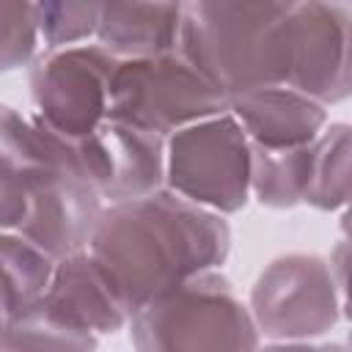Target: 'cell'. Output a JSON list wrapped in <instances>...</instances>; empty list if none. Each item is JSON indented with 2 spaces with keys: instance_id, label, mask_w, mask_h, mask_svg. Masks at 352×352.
<instances>
[{
  "instance_id": "d6986e66",
  "label": "cell",
  "mask_w": 352,
  "mask_h": 352,
  "mask_svg": "<svg viewBox=\"0 0 352 352\" xmlns=\"http://www.w3.org/2000/svg\"><path fill=\"white\" fill-rule=\"evenodd\" d=\"M99 6L102 3H85V0L33 3L38 38H44L50 50L74 47V41H82L96 33Z\"/></svg>"
},
{
  "instance_id": "ac0fdd59",
  "label": "cell",
  "mask_w": 352,
  "mask_h": 352,
  "mask_svg": "<svg viewBox=\"0 0 352 352\" xmlns=\"http://www.w3.org/2000/svg\"><path fill=\"white\" fill-rule=\"evenodd\" d=\"M349 201V124H330L314 140V168L302 204L333 212Z\"/></svg>"
},
{
  "instance_id": "ba28073f",
  "label": "cell",
  "mask_w": 352,
  "mask_h": 352,
  "mask_svg": "<svg viewBox=\"0 0 352 352\" xmlns=\"http://www.w3.org/2000/svg\"><path fill=\"white\" fill-rule=\"evenodd\" d=\"M118 66L102 44L50 50L30 69L36 118L66 140L88 138L107 116L110 77Z\"/></svg>"
},
{
  "instance_id": "4fadbf2b",
  "label": "cell",
  "mask_w": 352,
  "mask_h": 352,
  "mask_svg": "<svg viewBox=\"0 0 352 352\" xmlns=\"http://www.w3.org/2000/svg\"><path fill=\"white\" fill-rule=\"evenodd\" d=\"M182 3H102L96 38L118 60L176 52Z\"/></svg>"
},
{
  "instance_id": "2e32d148",
  "label": "cell",
  "mask_w": 352,
  "mask_h": 352,
  "mask_svg": "<svg viewBox=\"0 0 352 352\" xmlns=\"http://www.w3.org/2000/svg\"><path fill=\"white\" fill-rule=\"evenodd\" d=\"M33 143V118L0 104V231H16L28 212L25 162Z\"/></svg>"
},
{
  "instance_id": "7402d4cb",
  "label": "cell",
  "mask_w": 352,
  "mask_h": 352,
  "mask_svg": "<svg viewBox=\"0 0 352 352\" xmlns=\"http://www.w3.org/2000/svg\"><path fill=\"white\" fill-rule=\"evenodd\" d=\"M6 324H8V314H6V308H3V302H0V333L6 330Z\"/></svg>"
},
{
  "instance_id": "7a4b0ae2",
  "label": "cell",
  "mask_w": 352,
  "mask_h": 352,
  "mask_svg": "<svg viewBox=\"0 0 352 352\" xmlns=\"http://www.w3.org/2000/svg\"><path fill=\"white\" fill-rule=\"evenodd\" d=\"M289 6L275 0L182 3L176 52L226 99L286 85Z\"/></svg>"
},
{
  "instance_id": "ffe728a7",
  "label": "cell",
  "mask_w": 352,
  "mask_h": 352,
  "mask_svg": "<svg viewBox=\"0 0 352 352\" xmlns=\"http://www.w3.org/2000/svg\"><path fill=\"white\" fill-rule=\"evenodd\" d=\"M38 28L33 3L0 0V72L25 66L36 55Z\"/></svg>"
},
{
  "instance_id": "7c38bea8",
  "label": "cell",
  "mask_w": 352,
  "mask_h": 352,
  "mask_svg": "<svg viewBox=\"0 0 352 352\" xmlns=\"http://www.w3.org/2000/svg\"><path fill=\"white\" fill-rule=\"evenodd\" d=\"M228 113L250 143L275 151L314 143L327 124V107L289 85H270L231 96Z\"/></svg>"
},
{
  "instance_id": "5b68a950",
  "label": "cell",
  "mask_w": 352,
  "mask_h": 352,
  "mask_svg": "<svg viewBox=\"0 0 352 352\" xmlns=\"http://www.w3.org/2000/svg\"><path fill=\"white\" fill-rule=\"evenodd\" d=\"M228 113V99L206 82L179 52L118 60L110 77L104 121L129 124L160 138Z\"/></svg>"
},
{
  "instance_id": "5bb4252c",
  "label": "cell",
  "mask_w": 352,
  "mask_h": 352,
  "mask_svg": "<svg viewBox=\"0 0 352 352\" xmlns=\"http://www.w3.org/2000/svg\"><path fill=\"white\" fill-rule=\"evenodd\" d=\"M55 258L16 231H0V302L8 322L33 308L52 278Z\"/></svg>"
},
{
  "instance_id": "52a82bcc",
  "label": "cell",
  "mask_w": 352,
  "mask_h": 352,
  "mask_svg": "<svg viewBox=\"0 0 352 352\" xmlns=\"http://www.w3.org/2000/svg\"><path fill=\"white\" fill-rule=\"evenodd\" d=\"M333 264L316 253H289L270 261L250 289V316L258 336L308 341L327 333L341 316Z\"/></svg>"
},
{
  "instance_id": "30bf717a",
  "label": "cell",
  "mask_w": 352,
  "mask_h": 352,
  "mask_svg": "<svg viewBox=\"0 0 352 352\" xmlns=\"http://www.w3.org/2000/svg\"><path fill=\"white\" fill-rule=\"evenodd\" d=\"M74 146L102 201L124 204L165 187V138L154 132L102 121Z\"/></svg>"
},
{
  "instance_id": "9c48e42d",
  "label": "cell",
  "mask_w": 352,
  "mask_h": 352,
  "mask_svg": "<svg viewBox=\"0 0 352 352\" xmlns=\"http://www.w3.org/2000/svg\"><path fill=\"white\" fill-rule=\"evenodd\" d=\"M286 85L319 104H338L349 96L352 8L346 3H292Z\"/></svg>"
},
{
  "instance_id": "44dd1931",
  "label": "cell",
  "mask_w": 352,
  "mask_h": 352,
  "mask_svg": "<svg viewBox=\"0 0 352 352\" xmlns=\"http://www.w3.org/2000/svg\"><path fill=\"white\" fill-rule=\"evenodd\" d=\"M256 352H346V344L330 341V344H308V341H275Z\"/></svg>"
},
{
  "instance_id": "6da1fadb",
  "label": "cell",
  "mask_w": 352,
  "mask_h": 352,
  "mask_svg": "<svg viewBox=\"0 0 352 352\" xmlns=\"http://www.w3.org/2000/svg\"><path fill=\"white\" fill-rule=\"evenodd\" d=\"M85 250L132 316L184 280L217 270L228 258L231 228L223 214L162 187L102 209Z\"/></svg>"
},
{
  "instance_id": "e0dca14e",
  "label": "cell",
  "mask_w": 352,
  "mask_h": 352,
  "mask_svg": "<svg viewBox=\"0 0 352 352\" xmlns=\"http://www.w3.org/2000/svg\"><path fill=\"white\" fill-rule=\"evenodd\" d=\"M99 336L77 330L36 302L0 333V352H96Z\"/></svg>"
},
{
  "instance_id": "3957f363",
  "label": "cell",
  "mask_w": 352,
  "mask_h": 352,
  "mask_svg": "<svg viewBox=\"0 0 352 352\" xmlns=\"http://www.w3.org/2000/svg\"><path fill=\"white\" fill-rule=\"evenodd\" d=\"M135 352H256L258 330L231 280L201 272L129 316Z\"/></svg>"
},
{
  "instance_id": "277c9868",
  "label": "cell",
  "mask_w": 352,
  "mask_h": 352,
  "mask_svg": "<svg viewBox=\"0 0 352 352\" xmlns=\"http://www.w3.org/2000/svg\"><path fill=\"white\" fill-rule=\"evenodd\" d=\"M25 179L28 212L16 234L55 261L85 250L104 209L102 195L88 179L74 140L60 138L36 116Z\"/></svg>"
},
{
  "instance_id": "8992f818",
  "label": "cell",
  "mask_w": 352,
  "mask_h": 352,
  "mask_svg": "<svg viewBox=\"0 0 352 352\" xmlns=\"http://www.w3.org/2000/svg\"><path fill=\"white\" fill-rule=\"evenodd\" d=\"M165 187L217 214L248 204L250 140L231 113L190 124L165 140Z\"/></svg>"
},
{
  "instance_id": "9a60e30c",
  "label": "cell",
  "mask_w": 352,
  "mask_h": 352,
  "mask_svg": "<svg viewBox=\"0 0 352 352\" xmlns=\"http://www.w3.org/2000/svg\"><path fill=\"white\" fill-rule=\"evenodd\" d=\"M314 143L297 148H261L250 143V190L272 209H289L302 204L311 182Z\"/></svg>"
},
{
  "instance_id": "8fae6325",
  "label": "cell",
  "mask_w": 352,
  "mask_h": 352,
  "mask_svg": "<svg viewBox=\"0 0 352 352\" xmlns=\"http://www.w3.org/2000/svg\"><path fill=\"white\" fill-rule=\"evenodd\" d=\"M38 302L55 319L94 336L118 333L129 324V314L118 292L88 250L55 261L50 286Z\"/></svg>"
}]
</instances>
